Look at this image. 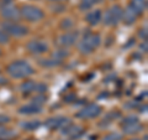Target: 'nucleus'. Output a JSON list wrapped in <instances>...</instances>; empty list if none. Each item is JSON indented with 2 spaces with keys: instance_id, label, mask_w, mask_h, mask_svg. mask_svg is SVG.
I'll use <instances>...</instances> for the list:
<instances>
[{
  "instance_id": "obj_1",
  "label": "nucleus",
  "mask_w": 148,
  "mask_h": 140,
  "mask_svg": "<svg viewBox=\"0 0 148 140\" xmlns=\"http://www.w3.org/2000/svg\"><path fill=\"white\" fill-rule=\"evenodd\" d=\"M6 72L12 78H26L34 73V68L26 61H15L8 66Z\"/></svg>"
},
{
  "instance_id": "obj_2",
  "label": "nucleus",
  "mask_w": 148,
  "mask_h": 140,
  "mask_svg": "<svg viewBox=\"0 0 148 140\" xmlns=\"http://www.w3.org/2000/svg\"><path fill=\"white\" fill-rule=\"evenodd\" d=\"M100 42H101L100 35L94 34V32H86V34L83 36V39L80 40L78 49H79V51L82 53L88 55V53H91L92 51H95L98 49Z\"/></svg>"
},
{
  "instance_id": "obj_3",
  "label": "nucleus",
  "mask_w": 148,
  "mask_h": 140,
  "mask_svg": "<svg viewBox=\"0 0 148 140\" xmlns=\"http://www.w3.org/2000/svg\"><path fill=\"white\" fill-rule=\"evenodd\" d=\"M20 16L25 17L27 21H40L42 20L45 14L40 8L34 5H24L20 10Z\"/></svg>"
},
{
  "instance_id": "obj_4",
  "label": "nucleus",
  "mask_w": 148,
  "mask_h": 140,
  "mask_svg": "<svg viewBox=\"0 0 148 140\" xmlns=\"http://www.w3.org/2000/svg\"><path fill=\"white\" fill-rule=\"evenodd\" d=\"M121 17H122V8L120 5H114L109 10H106L104 15V22L109 26H115L121 21Z\"/></svg>"
},
{
  "instance_id": "obj_5",
  "label": "nucleus",
  "mask_w": 148,
  "mask_h": 140,
  "mask_svg": "<svg viewBox=\"0 0 148 140\" xmlns=\"http://www.w3.org/2000/svg\"><path fill=\"white\" fill-rule=\"evenodd\" d=\"M1 26L5 34H9L15 37H21L27 34V27L20 24H15V22H3Z\"/></svg>"
},
{
  "instance_id": "obj_6",
  "label": "nucleus",
  "mask_w": 148,
  "mask_h": 140,
  "mask_svg": "<svg viewBox=\"0 0 148 140\" xmlns=\"http://www.w3.org/2000/svg\"><path fill=\"white\" fill-rule=\"evenodd\" d=\"M101 113V107L98 104H88L84 108H82L77 113V116L80 119H90L96 118Z\"/></svg>"
},
{
  "instance_id": "obj_7",
  "label": "nucleus",
  "mask_w": 148,
  "mask_h": 140,
  "mask_svg": "<svg viewBox=\"0 0 148 140\" xmlns=\"http://www.w3.org/2000/svg\"><path fill=\"white\" fill-rule=\"evenodd\" d=\"M123 130L127 134H136L138 132H141L142 125L138 123V119L136 116H128L123 120Z\"/></svg>"
},
{
  "instance_id": "obj_8",
  "label": "nucleus",
  "mask_w": 148,
  "mask_h": 140,
  "mask_svg": "<svg viewBox=\"0 0 148 140\" xmlns=\"http://www.w3.org/2000/svg\"><path fill=\"white\" fill-rule=\"evenodd\" d=\"M27 50L34 55H41V53L47 52L48 46H47V44L41 40H31L30 42L27 44Z\"/></svg>"
},
{
  "instance_id": "obj_9",
  "label": "nucleus",
  "mask_w": 148,
  "mask_h": 140,
  "mask_svg": "<svg viewBox=\"0 0 148 140\" xmlns=\"http://www.w3.org/2000/svg\"><path fill=\"white\" fill-rule=\"evenodd\" d=\"M78 39V32L77 31H69V32H66L58 37V41L57 44L62 47H67V46H72L75 44V41Z\"/></svg>"
},
{
  "instance_id": "obj_10",
  "label": "nucleus",
  "mask_w": 148,
  "mask_h": 140,
  "mask_svg": "<svg viewBox=\"0 0 148 140\" xmlns=\"http://www.w3.org/2000/svg\"><path fill=\"white\" fill-rule=\"evenodd\" d=\"M1 16L6 20H10V21H16L18 17H20V10L14 6V5H5L1 9Z\"/></svg>"
},
{
  "instance_id": "obj_11",
  "label": "nucleus",
  "mask_w": 148,
  "mask_h": 140,
  "mask_svg": "<svg viewBox=\"0 0 148 140\" xmlns=\"http://www.w3.org/2000/svg\"><path fill=\"white\" fill-rule=\"evenodd\" d=\"M67 124H69V120L64 116H56V118H49L47 122L45 123V125L48 129L53 130V129H58V128H63Z\"/></svg>"
},
{
  "instance_id": "obj_12",
  "label": "nucleus",
  "mask_w": 148,
  "mask_h": 140,
  "mask_svg": "<svg viewBox=\"0 0 148 140\" xmlns=\"http://www.w3.org/2000/svg\"><path fill=\"white\" fill-rule=\"evenodd\" d=\"M137 17H138V14L131 8V5H128L126 9H125V10H122V17H121V20L125 22V24H127V25L133 24V22L136 21Z\"/></svg>"
},
{
  "instance_id": "obj_13",
  "label": "nucleus",
  "mask_w": 148,
  "mask_h": 140,
  "mask_svg": "<svg viewBox=\"0 0 148 140\" xmlns=\"http://www.w3.org/2000/svg\"><path fill=\"white\" fill-rule=\"evenodd\" d=\"M101 17H103V12H101V10H99V9H96V10H92V11H90L89 14H88L85 19H86L88 24L96 25V24L100 22Z\"/></svg>"
},
{
  "instance_id": "obj_14",
  "label": "nucleus",
  "mask_w": 148,
  "mask_h": 140,
  "mask_svg": "<svg viewBox=\"0 0 148 140\" xmlns=\"http://www.w3.org/2000/svg\"><path fill=\"white\" fill-rule=\"evenodd\" d=\"M131 8L135 10L138 15L143 14V11H146L147 9V0H131Z\"/></svg>"
},
{
  "instance_id": "obj_15",
  "label": "nucleus",
  "mask_w": 148,
  "mask_h": 140,
  "mask_svg": "<svg viewBox=\"0 0 148 140\" xmlns=\"http://www.w3.org/2000/svg\"><path fill=\"white\" fill-rule=\"evenodd\" d=\"M41 112V107L40 105H36V104H29V105H24L18 109V113L21 114H36V113H40Z\"/></svg>"
},
{
  "instance_id": "obj_16",
  "label": "nucleus",
  "mask_w": 148,
  "mask_h": 140,
  "mask_svg": "<svg viewBox=\"0 0 148 140\" xmlns=\"http://www.w3.org/2000/svg\"><path fill=\"white\" fill-rule=\"evenodd\" d=\"M83 133V129L80 127H77V125H72V127H64L63 134L71 135L72 138H77Z\"/></svg>"
},
{
  "instance_id": "obj_17",
  "label": "nucleus",
  "mask_w": 148,
  "mask_h": 140,
  "mask_svg": "<svg viewBox=\"0 0 148 140\" xmlns=\"http://www.w3.org/2000/svg\"><path fill=\"white\" fill-rule=\"evenodd\" d=\"M36 87L37 85L35 82H32V81H27L25 83H22L21 85V91L24 92V93H31V92H35L36 91Z\"/></svg>"
},
{
  "instance_id": "obj_18",
  "label": "nucleus",
  "mask_w": 148,
  "mask_h": 140,
  "mask_svg": "<svg viewBox=\"0 0 148 140\" xmlns=\"http://www.w3.org/2000/svg\"><path fill=\"white\" fill-rule=\"evenodd\" d=\"M42 66H46V67H53V66H58V64L62 63V60H58L56 57H52V58H47V60H43V61L40 62Z\"/></svg>"
},
{
  "instance_id": "obj_19",
  "label": "nucleus",
  "mask_w": 148,
  "mask_h": 140,
  "mask_svg": "<svg viewBox=\"0 0 148 140\" xmlns=\"http://www.w3.org/2000/svg\"><path fill=\"white\" fill-rule=\"evenodd\" d=\"M40 122L38 120H32V122H26V123H22L21 124V127L26 129V130H35L40 127Z\"/></svg>"
},
{
  "instance_id": "obj_20",
  "label": "nucleus",
  "mask_w": 148,
  "mask_h": 140,
  "mask_svg": "<svg viewBox=\"0 0 148 140\" xmlns=\"http://www.w3.org/2000/svg\"><path fill=\"white\" fill-rule=\"evenodd\" d=\"M99 0H80V9L82 10H88V9H90L91 6H94L96 3H98Z\"/></svg>"
},
{
  "instance_id": "obj_21",
  "label": "nucleus",
  "mask_w": 148,
  "mask_h": 140,
  "mask_svg": "<svg viewBox=\"0 0 148 140\" xmlns=\"http://www.w3.org/2000/svg\"><path fill=\"white\" fill-rule=\"evenodd\" d=\"M34 104H36V105H42L43 103H46V98L45 97H36V98H34V102H32Z\"/></svg>"
},
{
  "instance_id": "obj_22",
  "label": "nucleus",
  "mask_w": 148,
  "mask_h": 140,
  "mask_svg": "<svg viewBox=\"0 0 148 140\" xmlns=\"http://www.w3.org/2000/svg\"><path fill=\"white\" fill-rule=\"evenodd\" d=\"M9 42V36L4 31L0 30V44H8Z\"/></svg>"
},
{
  "instance_id": "obj_23",
  "label": "nucleus",
  "mask_w": 148,
  "mask_h": 140,
  "mask_svg": "<svg viewBox=\"0 0 148 140\" xmlns=\"http://www.w3.org/2000/svg\"><path fill=\"white\" fill-rule=\"evenodd\" d=\"M120 139H121V135H120V134H116V133H114V134L106 135V137H105L103 140H120Z\"/></svg>"
},
{
  "instance_id": "obj_24",
  "label": "nucleus",
  "mask_w": 148,
  "mask_h": 140,
  "mask_svg": "<svg viewBox=\"0 0 148 140\" xmlns=\"http://www.w3.org/2000/svg\"><path fill=\"white\" fill-rule=\"evenodd\" d=\"M6 83H8L6 78L4 77V76H1V74H0V86H4V85H6Z\"/></svg>"
},
{
  "instance_id": "obj_25",
  "label": "nucleus",
  "mask_w": 148,
  "mask_h": 140,
  "mask_svg": "<svg viewBox=\"0 0 148 140\" xmlns=\"http://www.w3.org/2000/svg\"><path fill=\"white\" fill-rule=\"evenodd\" d=\"M5 122H9V116L0 115V123H5Z\"/></svg>"
},
{
  "instance_id": "obj_26",
  "label": "nucleus",
  "mask_w": 148,
  "mask_h": 140,
  "mask_svg": "<svg viewBox=\"0 0 148 140\" xmlns=\"http://www.w3.org/2000/svg\"><path fill=\"white\" fill-rule=\"evenodd\" d=\"M8 133V130L6 129H3V128H0V138L1 137H4V135H5Z\"/></svg>"
},
{
  "instance_id": "obj_27",
  "label": "nucleus",
  "mask_w": 148,
  "mask_h": 140,
  "mask_svg": "<svg viewBox=\"0 0 148 140\" xmlns=\"http://www.w3.org/2000/svg\"><path fill=\"white\" fill-rule=\"evenodd\" d=\"M52 3H61V1H66V0H49Z\"/></svg>"
},
{
  "instance_id": "obj_28",
  "label": "nucleus",
  "mask_w": 148,
  "mask_h": 140,
  "mask_svg": "<svg viewBox=\"0 0 148 140\" xmlns=\"http://www.w3.org/2000/svg\"><path fill=\"white\" fill-rule=\"evenodd\" d=\"M62 140H64V139H62Z\"/></svg>"
}]
</instances>
